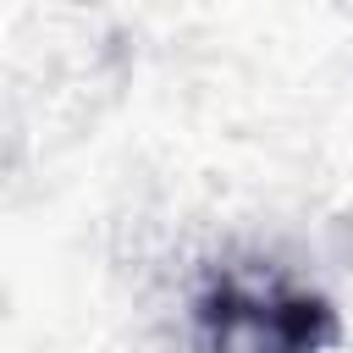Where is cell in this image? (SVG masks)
Listing matches in <instances>:
<instances>
[{
  "label": "cell",
  "mask_w": 353,
  "mask_h": 353,
  "mask_svg": "<svg viewBox=\"0 0 353 353\" xmlns=\"http://www.w3.org/2000/svg\"><path fill=\"white\" fill-rule=\"evenodd\" d=\"M204 353H314L325 303L281 270H221L193 298Z\"/></svg>",
  "instance_id": "1"
}]
</instances>
